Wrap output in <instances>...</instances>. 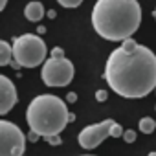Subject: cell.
<instances>
[{"mask_svg":"<svg viewBox=\"0 0 156 156\" xmlns=\"http://www.w3.org/2000/svg\"><path fill=\"white\" fill-rule=\"evenodd\" d=\"M141 22L138 0H98L92 9V26L105 41L130 39Z\"/></svg>","mask_w":156,"mask_h":156,"instance_id":"2","label":"cell"},{"mask_svg":"<svg viewBox=\"0 0 156 156\" xmlns=\"http://www.w3.org/2000/svg\"><path fill=\"white\" fill-rule=\"evenodd\" d=\"M26 121L31 130L46 140L59 136V132L64 130L66 123L72 121V114L68 112L66 103L61 98L53 94H42L31 99V103L28 105Z\"/></svg>","mask_w":156,"mask_h":156,"instance_id":"3","label":"cell"},{"mask_svg":"<svg viewBox=\"0 0 156 156\" xmlns=\"http://www.w3.org/2000/svg\"><path fill=\"white\" fill-rule=\"evenodd\" d=\"M105 81L121 98L140 99L156 90V55L132 39L123 41L105 64Z\"/></svg>","mask_w":156,"mask_h":156,"instance_id":"1","label":"cell"},{"mask_svg":"<svg viewBox=\"0 0 156 156\" xmlns=\"http://www.w3.org/2000/svg\"><path fill=\"white\" fill-rule=\"evenodd\" d=\"M6 4H8V0H0V9H4Z\"/></svg>","mask_w":156,"mask_h":156,"instance_id":"20","label":"cell"},{"mask_svg":"<svg viewBox=\"0 0 156 156\" xmlns=\"http://www.w3.org/2000/svg\"><path fill=\"white\" fill-rule=\"evenodd\" d=\"M28 138H30V141H37V140H39V138H41V136H39V134H37V132H35V130H31V132H30V136H28Z\"/></svg>","mask_w":156,"mask_h":156,"instance_id":"17","label":"cell"},{"mask_svg":"<svg viewBox=\"0 0 156 156\" xmlns=\"http://www.w3.org/2000/svg\"><path fill=\"white\" fill-rule=\"evenodd\" d=\"M138 127H140V130H141L143 134H151V132H154V129H156V121H154L152 118H141L140 123H138Z\"/></svg>","mask_w":156,"mask_h":156,"instance_id":"11","label":"cell"},{"mask_svg":"<svg viewBox=\"0 0 156 156\" xmlns=\"http://www.w3.org/2000/svg\"><path fill=\"white\" fill-rule=\"evenodd\" d=\"M50 143H53V145H57V143H61V138L59 136H51V138H46Z\"/></svg>","mask_w":156,"mask_h":156,"instance_id":"18","label":"cell"},{"mask_svg":"<svg viewBox=\"0 0 156 156\" xmlns=\"http://www.w3.org/2000/svg\"><path fill=\"white\" fill-rule=\"evenodd\" d=\"M24 17L30 20V22H39L42 17H44V6L41 4V2H30V4H26V8H24Z\"/></svg>","mask_w":156,"mask_h":156,"instance_id":"9","label":"cell"},{"mask_svg":"<svg viewBox=\"0 0 156 156\" xmlns=\"http://www.w3.org/2000/svg\"><path fill=\"white\" fill-rule=\"evenodd\" d=\"M114 119H105L101 123H96V125H88L85 127L77 140H79V145L83 149H96L103 140L107 138H112V127H114Z\"/></svg>","mask_w":156,"mask_h":156,"instance_id":"7","label":"cell"},{"mask_svg":"<svg viewBox=\"0 0 156 156\" xmlns=\"http://www.w3.org/2000/svg\"><path fill=\"white\" fill-rule=\"evenodd\" d=\"M123 127L119 125V123H114V127H112V138H118V136H123Z\"/></svg>","mask_w":156,"mask_h":156,"instance_id":"14","label":"cell"},{"mask_svg":"<svg viewBox=\"0 0 156 156\" xmlns=\"http://www.w3.org/2000/svg\"><path fill=\"white\" fill-rule=\"evenodd\" d=\"M26 149V138L22 130L8 121H0V156H22Z\"/></svg>","mask_w":156,"mask_h":156,"instance_id":"6","label":"cell"},{"mask_svg":"<svg viewBox=\"0 0 156 156\" xmlns=\"http://www.w3.org/2000/svg\"><path fill=\"white\" fill-rule=\"evenodd\" d=\"M51 57H64V51L61 48H53L51 50Z\"/></svg>","mask_w":156,"mask_h":156,"instance_id":"15","label":"cell"},{"mask_svg":"<svg viewBox=\"0 0 156 156\" xmlns=\"http://www.w3.org/2000/svg\"><path fill=\"white\" fill-rule=\"evenodd\" d=\"M149 156H156V151H152V152H149Z\"/></svg>","mask_w":156,"mask_h":156,"instance_id":"21","label":"cell"},{"mask_svg":"<svg viewBox=\"0 0 156 156\" xmlns=\"http://www.w3.org/2000/svg\"><path fill=\"white\" fill-rule=\"evenodd\" d=\"M152 15H154V20H156V8H154V13H152Z\"/></svg>","mask_w":156,"mask_h":156,"instance_id":"22","label":"cell"},{"mask_svg":"<svg viewBox=\"0 0 156 156\" xmlns=\"http://www.w3.org/2000/svg\"><path fill=\"white\" fill-rule=\"evenodd\" d=\"M154 92H156V90H154Z\"/></svg>","mask_w":156,"mask_h":156,"instance_id":"23","label":"cell"},{"mask_svg":"<svg viewBox=\"0 0 156 156\" xmlns=\"http://www.w3.org/2000/svg\"><path fill=\"white\" fill-rule=\"evenodd\" d=\"M13 44L8 41H0V66H8L13 61Z\"/></svg>","mask_w":156,"mask_h":156,"instance_id":"10","label":"cell"},{"mask_svg":"<svg viewBox=\"0 0 156 156\" xmlns=\"http://www.w3.org/2000/svg\"><path fill=\"white\" fill-rule=\"evenodd\" d=\"M75 68L66 57H50L42 64L41 77L48 87H68L73 79Z\"/></svg>","mask_w":156,"mask_h":156,"instance_id":"5","label":"cell"},{"mask_svg":"<svg viewBox=\"0 0 156 156\" xmlns=\"http://www.w3.org/2000/svg\"><path fill=\"white\" fill-rule=\"evenodd\" d=\"M96 98H98V101H105V99H107V92H105V90H99V92L96 94Z\"/></svg>","mask_w":156,"mask_h":156,"instance_id":"16","label":"cell"},{"mask_svg":"<svg viewBox=\"0 0 156 156\" xmlns=\"http://www.w3.org/2000/svg\"><path fill=\"white\" fill-rule=\"evenodd\" d=\"M57 2H59L62 8H68V9H72V8L81 6V2H83V0H57Z\"/></svg>","mask_w":156,"mask_h":156,"instance_id":"12","label":"cell"},{"mask_svg":"<svg viewBox=\"0 0 156 156\" xmlns=\"http://www.w3.org/2000/svg\"><path fill=\"white\" fill-rule=\"evenodd\" d=\"M66 99H68V101H70V103H73V101H75V99H77V96H75V94H72V92H70V94H68V98H66Z\"/></svg>","mask_w":156,"mask_h":156,"instance_id":"19","label":"cell"},{"mask_svg":"<svg viewBox=\"0 0 156 156\" xmlns=\"http://www.w3.org/2000/svg\"><path fill=\"white\" fill-rule=\"evenodd\" d=\"M46 44L39 35H20L13 41V59L24 68H35L42 62H46Z\"/></svg>","mask_w":156,"mask_h":156,"instance_id":"4","label":"cell"},{"mask_svg":"<svg viewBox=\"0 0 156 156\" xmlns=\"http://www.w3.org/2000/svg\"><path fill=\"white\" fill-rule=\"evenodd\" d=\"M17 90L9 77L0 75V114L6 116L17 103Z\"/></svg>","mask_w":156,"mask_h":156,"instance_id":"8","label":"cell"},{"mask_svg":"<svg viewBox=\"0 0 156 156\" xmlns=\"http://www.w3.org/2000/svg\"><path fill=\"white\" fill-rule=\"evenodd\" d=\"M123 140H125L127 143H132V141L136 140V132H134L132 129H130V130H125V132H123Z\"/></svg>","mask_w":156,"mask_h":156,"instance_id":"13","label":"cell"}]
</instances>
